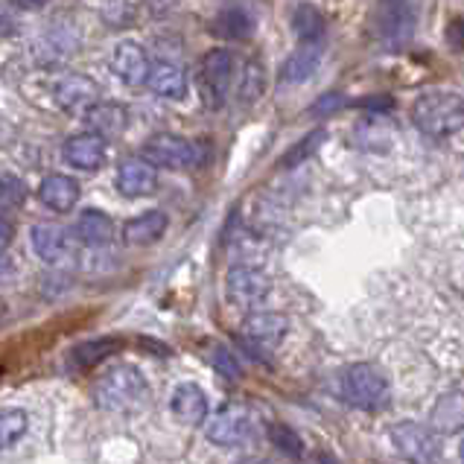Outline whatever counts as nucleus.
<instances>
[{
    "mask_svg": "<svg viewBox=\"0 0 464 464\" xmlns=\"http://www.w3.org/2000/svg\"><path fill=\"white\" fill-rule=\"evenodd\" d=\"M412 123L427 138L444 140L464 123V100L459 91H427L412 102Z\"/></svg>",
    "mask_w": 464,
    "mask_h": 464,
    "instance_id": "obj_1",
    "label": "nucleus"
},
{
    "mask_svg": "<svg viewBox=\"0 0 464 464\" xmlns=\"http://www.w3.org/2000/svg\"><path fill=\"white\" fill-rule=\"evenodd\" d=\"M150 397L147 377L140 374L138 365H114L111 371L97 380L94 386V403L102 412H131Z\"/></svg>",
    "mask_w": 464,
    "mask_h": 464,
    "instance_id": "obj_2",
    "label": "nucleus"
},
{
    "mask_svg": "<svg viewBox=\"0 0 464 464\" xmlns=\"http://www.w3.org/2000/svg\"><path fill=\"white\" fill-rule=\"evenodd\" d=\"M342 394L353 409L380 412V409H386L392 401V386L377 365L353 362L344 368V374H342Z\"/></svg>",
    "mask_w": 464,
    "mask_h": 464,
    "instance_id": "obj_3",
    "label": "nucleus"
},
{
    "mask_svg": "<svg viewBox=\"0 0 464 464\" xmlns=\"http://www.w3.org/2000/svg\"><path fill=\"white\" fill-rule=\"evenodd\" d=\"M234 68H237V59L228 47L208 50L202 56V62H198L196 88H198V97H202V102L208 105V109H222V105L228 102Z\"/></svg>",
    "mask_w": 464,
    "mask_h": 464,
    "instance_id": "obj_4",
    "label": "nucleus"
},
{
    "mask_svg": "<svg viewBox=\"0 0 464 464\" xmlns=\"http://www.w3.org/2000/svg\"><path fill=\"white\" fill-rule=\"evenodd\" d=\"M418 26L415 0H377L374 33L386 47H403L412 42Z\"/></svg>",
    "mask_w": 464,
    "mask_h": 464,
    "instance_id": "obj_5",
    "label": "nucleus"
},
{
    "mask_svg": "<svg viewBox=\"0 0 464 464\" xmlns=\"http://www.w3.org/2000/svg\"><path fill=\"white\" fill-rule=\"evenodd\" d=\"M389 439L394 453L406 464H435L441 456V441L427 423L418 420H401L389 430Z\"/></svg>",
    "mask_w": 464,
    "mask_h": 464,
    "instance_id": "obj_6",
    "label": "nucleus"
},
{
    "mask_svg": "<svg viewBox=\"0 0 464 464\" xmlns=\"http://www.w3.org/2000/svg\"><path fill=\"white\" fill-rule=\"evenodd\" d=\"M143 161L152 164L155 169H188L202 161V150L198 143L181 138V135H169V131H161V135H152L147 143H143Z\"/></svg>",
    "mask_w": 464,
    "mask_h": 464,
    "instance_id": "obj_7",
    "label": "nucleus"
},
{
    "mask_svg": "<svg viewBox=\"0 0 464 464\" xmlns=\"http://www.w3.org/2000/svg\"><path fill=\"white\" fill-rule=\"evenodd\" d=\"M272 293V281L257 266H231L225 275V298L240 310H255Z\"/></svg>",
    "mask_w": 464,
    "mask_h": 464,
    "instance_id": "obj_8",
    "label": "nucleus"
},
{
    "mask_svg": "<svg viewBox=\"0 0 464 464\" xmlns=\"http://www.w3.org/2000/svg\"><path fill=\"white\" fill-rule=\"evenodd\" d=\"M248 430H251V412L243 403H228L205 418V435H208V441L217 447L240 444L248 435Z\"/></svg>",
    "mask_w": 464,
    "mask_h": 464,
    "instance_id": "obj_9",
    "label": "nucleus"
},
{
    "mask_svg": "<svg viewBox=\"0 0 464 464\" xmlns=\"http://www.w3.org/2000/svg\"><path fill=\"white\" fill-rule=\"evenodd\" d=\"M62 158L68 161L73 169L82 172H97L109 161V143H105L94 131H79V135H71L62 143Z\"/></svg>",
    "mask_w": 464,
    "mask_h": 464,
    "instance_id": "obj_10",
    "label": "nucleus"
},
{
    "mask_svg": "<svg viewBox=\"0 0 464 464\" xmlns=\"http://www.w3.org/2000/svg\"><path fill=\"white\" fill-rule=\"evenodd\" d=\"M97 97H100V85L85 73L62 76L59 82L53 85V102L68 114H85L91 105L97 102Z\"/></svg>",
    "mask_w": 464,
    "mask_h": 464,
    "instance_id": "obj_11",
    "label": "nucleus"
},
{
    "mask_svg": "<svg viewBox=\"0 0 464 464\" xmlns=\"http://www.w3.org/2000/svg\"><path fill=\"white\" fill-rule=\"evenodd\" d=\"M289 334L284 313H255L243 322V342L255 351H275Z\"/></svg>",
    "mask_w": 464,
    "mask_h": 464,
    "instance_id": "obj_12",
    "label": "nucleus"
},
{
    "mask_svg": "<svg viewBox=\"0 0 464 464\" xmlns=\"http://www.w3.org/2000/svg\"><path fill=\"white\" fill-rule=\"evenodd\" d=\"M111 73L121 79V82L138 88V85H147V76L152 62L147 56V50L135 42H121L111 50Z\"/></svg>",
    "mask_w": 464,
    "mask_h": 464,
    "instance_id": "obj_13",
    "label": "nucleus"
},
{
    "mask_svg": "<svg viewBox=\"0 0 464 464\" xmlns=\"http://www.w3.org/2000/svg\"><path fill=\"white\" fill-rule=\"evenodd\" d=\"M30 240H33L35 255L44 263H50V266H59V263L71 260V255H73V237L64 231L62 225L38 222V225H33Z\"/></svg>",
    "mask_w": 464,
    "mask_h": 464,
    "instance_id": "obj_14",
    "label": "nucleus"
},
{
    "mask_svg": "<svg viewBox=\"0 0 464 464\" xmlns=\"http://www.w3.org/2000/svg\"><path fill=\"white\" fill-rule=\"evenodd\" d=\"M114 184H117V190H121V196L126 198L152 196L158 190V169L143 161V158H129V161L117 167Z\"/></svg>",
    "mask_w": 464,
    "mask_h": 464,
    "instance_id": "obj_15",
    "label": "nucleus"
},
{
    "mask_svg": "<svg viewBox=\"0 0 464 464\" xmlns=\"http://www.w3.org/2000/svg\"><path fill=\"white\" fill-rule=\"evenodd\" d=\"M324 59V42L315 44H298L281 64V82L284 85H301L315 76Z\"/></svg>",
    "mask_w": 464,
    "mask_h": 464,
    "instance_id": "obj_16",
    "label": "nucleus"
},
{
    "mask_svg": "<svg viewBox=\"0 0 464 464\" xmlns=\"http://www.w3.org/2000/svg\"><path fill=\"white\" fill-rule=\"evenodd\" d=\"M38 198L53 214H71L79 202V181L64 176V172H53L38 184Z\"/></svg>",
    "mask_w": 464,
    "mask_h": 464,
    "instance_id": "obj_17",
    "label": "nucleus"
},
{
    "mask_svg": "<svg viewBox=\"0 0 464 464\" xmlns=\"http://www.w3.org/2000/svg\"><path fill=\"white\" fill-rule=\"evenodd\" d=\"M82 117L88 123V131H94V135H100L102 140L121 138L126 131V126H129V111H126V105H121V102H100L97 100Z\"/></svg>",
    "mask_w": 464,
    "mask_h": 464,
    "instance_id": "obj_18",
    "label": "nucleus"
},
{
    "mask_svg": "<svg viewBox=\"0 0 464 464\" xmlns=\"http://www.w3.org/2000/svg\"><path fill=\"white\" fill-rule=\"evenodd\" d=\"M169 409H172V418L184 423V427H198V423H205L208 418V397L196 382H181V386L172 392Z\"/></svg>",
    "mask_w": 464,
    "mask_h": 464,
    "instance_id": "obj_19",
    "label": "nucleus"
},
{
    "mask_svg": "<svg viewBox=\"0 0 464 464\" xmlns=\"http://www.w3.org/2000/svg\"><path fill=\"white\" fill-rule=\"evenodd\" d=\"M73 234H76V240L88 248H105L114 240V219L105 214V210L88 208L79 214Z\"/></svg>",
    "mask_w": 464,
    "mask_h": 464,
    "instance_id": "obj_20",
    "label": "nucleus"
},
{
    "mask_svg": "<svg viewBox=\"0 0 464 464\" xmlns=\"http://www.w3.org/2000/svg\"><path fill=\"white\" fill-rule=\"evenodd\" d=\"M167 225H169V219L164 210H147V214H140L123 225V240H126V246H138V248L152 246L167 234Z\"/></svg>",
    "mask_w": 464,
    "mask_h": 464,
    "instance_id": "obj_21",
    "label": "nucleus"
},
{
    "mask_svg": "<svg viewBox=\"0 0 464 464\" xmlns=\"http://www.w3.org/2000/svg\"><path fill=\"white\" fill-rule=\"evenodd\" d=\"M427 427L435 435H456L464 427V401H461V392H450L441 394L439 403L432 406V415Z\"/></svg>",
    "mask_w": 464,
    "mask_h": 464,
    "instance_id": "obj_22",
    "label": "nucleus"
},
{
    "mask_svg": "<svg viewBox=\"0 0 464 464\" xmlns=\"http://www.w3.org/2000/svg\"><path fill=\"white\" fill-rule=\"evenodd\" d=\"M210 33L222 42H246L255 33V18L248 15L243 6H225L217 12V18L210 21Z\"/></svg>",
    "mask_w": 464,
    "mask_h": 464,
    "instance_id": "obj_23",
    "label": "nucleus"
},
{
    "mask_svg": "<svg viewBox=\"0 0 464 464\" xmlns=\"http://www.w3.org/2000/svg\"><path fill=\"white\" fill-rule=\"evenodd\" d=\"M147 85L155 97L161 100H181L188 94V79H184V71L176 68V64L169 62H158L150 68V76H147Z\"/></svg>",
    "mask_w": 464,
    "mask_h": 464,
    "instance_id": "obj_24",
    "label": "nucleus"
},
{
    "mask_svg": "<svg viewBox=\"0 0 464 464\" xmlns=\"http://www.w3.org/2000/svg\"><path fill=\"white\" fill-rule=\"evenodd\" d=\"M121 348H123V342L117 339V336L91 339V342L76 344V348L71 351V356H68V365L73 371H88V368H94L97 362L105 360V356H111L114 351H121Z\"/></svg>",
    "mask_w": 464,
    "mask_h": 464,
    "instance_id": "obj_25",
    "label": "nucleus"
},
{
    "mask_svg": "<svg viewBox=\"0 0 464 464\" xmlns=\"http://www.w3.org/2000/svg\"><path fill=\"white\" fill-rule=\"evenodd\" d=\"M293 30L298 35L301 44H315V42H324L327 35V18L324 12L313 6V4H298L293 12Z\"/></svg>",
    "mask_w": 464,
    "mask_h": 464,
    "instance_id": "obj_26",
    "label": "nucleus"
},
{
    "mask_svg": "<svg viewBox=\"0 0 464 464\" xmlns=\"http://www.w3.org/2000/svg\"><path fill=\"white\" fill-rule=\"evenodd\" d=\"M392 138H394V129L382 114L368 117V121H362L353 131L356 147H362V150H386Z\"/></svg>",
    "mask_w": 464,
    "mask_h": 464,
    "instance_id": "obj_27",
    "label": "nucleus"
},
{
    "mask_svg": "<svg viewBox=\"0 0 464 464\" xmlns=\"http://www.w3.org/2000/svg\"><path fill=\"white\" fill-rule=\"evenodd\" d=\"M263 94H266V64L263 59H248L246 68H243V76H240V100L246 105L257 102Z\"/></svg>",
    "mask_w": 464,
    "mask_h": 464,
    "instance_id": "obj_28",
    "label": "nucleus"
},
{
    "mask_svg": "<svg viewBox=\"0 0 464 464\" xmlns=\"http://www.w3.org/2000/svg\"><path fill=\"white\" fill-rule=\"evenodd\" d=\"M26 430H30V415L24 409H4L0 412V453L9 450L12 444H18Z\"/></svg>",
    "mask_w": 464,
    "mask_h": 464,
    "instance_id": "obj_29",
    "label": "nucleus"
},
{
    "mask_svg": "<svg viewBox=\"0 0 464 464\" xmlns=\"http://www.w3.org/2000/svg\"><path fill=\"white\" fill-rule=\"evenodd\" d=\"M324 138H327V131H324V129L310 131L307 138H301V140L295 143V147L284 155V161H281V164H284V167H298L301 161H307V158H310L318 147H322V140H324Z\"/></svg>",
    "mask_w": 464,
    "mask_h": 464,
    "instance_id": "obj_30",
    "label": "nucleus"
},
{
    "mask_svg": "<svg viewBox=\"0 0 464 464\" xmlns=\"http://www.w3.org/2000/svg\"><path fill=\"white\" fill-rule=\"evenodd\" d=\"M210 365H214L225 380H231V382L243 380V365L237 362V353H231L225 344H217V348L210 351Z\"/></svg>",
    "mask_w": 464,
    "mask_h": 464,
    "instance_id": "obj_31",
    "label": "nucleus"
},
{
    "mask_svg": "<svg viewBox=\"0 0 464 464\" xmlns=\"http://www.w3.org/2000/svg\"><path fill=\"white\" fill-rule=\"evenodd\" d=\"M269 439H272V444L277 450H281V453L293 456V459H298L304 453V441L289 427H284V423H272V427H269Z\"/></svg>",
    "mask_w": 464,
    "mask_h": 464,
    "instance_id": "obj_32",
    "label": "nucleus"
},
{
    "mask_svg": "<svg viewBox=\"0 0 464 464\" xmlns=\"http://www.w3.org/2000/svg\"><path fill=\"white\" fill-rule=\"evenodd\" d=\"M348 105V100H344L339 91H334V94H324V97H318L313 105H310V114L315 117H322V114H336L339 109H344Z\"/></svg>",
    "mask_w": 464,
    "mask_h": 464,
    "instance_id": "obj_33",
    "label": "nucleus"
},
{
    "mask_svg": "<svg viewBox=\"0 0 464 464\" xmlns=\"http://www.w3.org/2000/svg\"><path fill=\"white\" fill-rule=\"evenodd\" d=\"M356 105H360V109H371V114H386V111H392L394 100L392 97H365Z\"/></svg>",
    "mask_w": 464,
    "mask_h": 464,
    "instance_id": "obj_34",
    "label": "nucleus"
},
{
    "mask_svg": "<svg viewBox=\"0 0 464 464\" xmlns=\"http://www.w3.org/2000/svg\"><path fill=\"white\" fill-rule=\"evenodd\" d=\"M447 44L453 47L456 53H461V47H464V24H461V18L450 21V26H447Z\"/></svg>",
    "mask_w": 464,
    "mask_h": 464,
    "instance_id": "obj_35",
    "label": "nucleus"
},
{
    "mask_svg": "<svg viewBox=\"0 0 464 464\" xmlns=\"http://www.w3.org/2000/svg\"><path fill=\"white\" fill-rule=\"evenodd\" d=\"M12 240H15V228H12V222L0 217V255L12 246Z\"/></svg>",
    "mask_w": 464,
    "mask_h": 464,
    "instance_id": "obj_36",
    "label": "nucleus"
},
{
    "mask_svg": "<svg viewBox=\"0 0 464 464\" xmlns=\"http://www.w3.org/2000/svg\"><path fill=\"white\" fill-rule=\"evenodd\" d=\"M15 6H21V9H42V6H47L50 0H12Z\"/></svg>",
    "mask_w": 464,
    "mask_h": 464,
    "instance_id": "obj_37",
    "label": "nucleus"
},
{
    "mask_svg": "<svg viewBox=\"0 0 464 464\" xmlns=\"http://www.w3.org/2000/svg\"><path fill=\"white\" fill-rule=\"evenodd\" d=\"M0 198H4V181H0Z\"/></svg>",
    "mask_w": 464,
    "mask_h": 464,
    "instance_id": "obj_38",
    "label": "nucleus"
}]
</instances>
